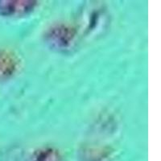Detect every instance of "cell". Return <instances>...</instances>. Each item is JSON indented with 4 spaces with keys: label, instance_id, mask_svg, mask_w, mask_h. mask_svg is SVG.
Instances as JSON below:
<instances>
[{
    "label": "cell",
    "instance_id": "obj_1",
    "mask_svg": "<svg viewBox=\"0 0 161 161\" xmlns=\"http://www.w3.org/2000/svg\"><path fill=\"white\" fill-rule=\"evenodd\" d=\"M75 37V30L64 24H59L53 27L46 36L47 42L51 47L58 50L68 49L70 46H72Z\"/></svg>",
    "mask_w": 161,
    "mask_h": 161
},
{
    "label": "cell",
    "instance_id": "obj_2",
    "mask_svg": "<svg viewBox=\"0 0 161 161\" xmlns=\"http://www.w3.org/2000/svg\"><path fill=\"white\" fill-rule=\"evenodd\" d=\"M36 5V1H0V15L4 16L24 15L33 11Z\"/></svg>",
    "mask_w": 161,
    "mask_h": 161
},
{
    "label": "cell",
    "instance_id": "obj_3",
    "mask_svg": "<svg viewBox=\"0 0 161 161\" xmlns=\"http://www.w3.org/2000/svg\"><path fill=\"white\" fill-rule=\"evenodd\" d=\"M34 161H61L57 151L53 149H44L36 155Z\"/></svg>",
    "mask_w": 161,
    "mask_h": 161
}]
</instances>
